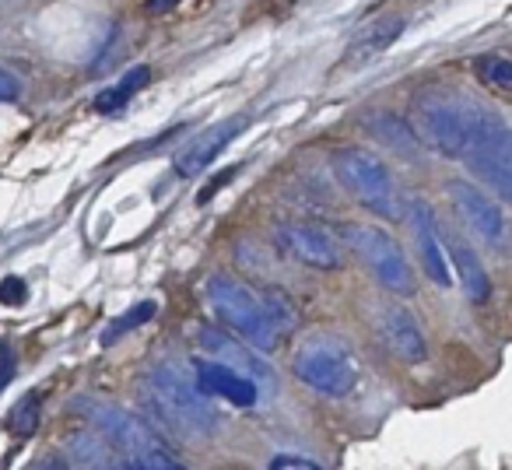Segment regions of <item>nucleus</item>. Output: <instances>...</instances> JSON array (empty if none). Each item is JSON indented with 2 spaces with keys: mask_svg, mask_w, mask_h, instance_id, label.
<instances>
[{
  "mask_svg": "<svg viewBox=\"0 0 512 470\" xmlns=\"http://www.w3.org/2000/svg\"><path fill=\"white\" fill-rule=\"evenodd\" d=\"M344 239H348L351 253L369 267L372 278L390 295L411 299L418 292V278H414L411 260H407V253L400 250V243L390 232H383L376 225H348L344 228Z\"/></svg>",
  "mask_w": 512,
  "mask_h": 470,
  "instance_id": "7",
  "label": "nucleus"
},
{
  "mask_svg": "<svg viewBox=\"0 0 512 470\" xmlns=\"http://www.w3.org/2000/svg\"><path fill=\"white\" fill-rule=\"evenodd\" d=\"M81 414L95 425V432L102 435L106 442H113L123 456H127V467H141V470H176L183 467L179 456L165 446V439L155 432V425L137 414L123 411V407H113V404H102V400H92V397H81L78 404Z\"/></svg>",
  "mask_w": 512,
  "mask_h": 470,
  "instance_id": "3",
  "label": "nucleus"
},
{
  "mask_svg": "<svg viewBox=\"0 0 512 470\" xmlns=\"http://www.w3.org/2000/svg\"><path fill=\"white\" fill-rule=\"evenodd\" d=\"M71 453H85L81 456V463H95V467H106V446H102L99 439H95L92 432H78L71 439Z\"/></svg>",
  "mask_w": 512,
  "mask_h": 470,
  "instance_id": "23",
  "label": "nucleus"
},
{
  "mask_svg": "<svg viewBox=\"0 0 512 470\" xmlns=\"http://www.w3.org/2000/svg\"><path fill=\"white\" fill-rule=\"evenodd\" d=\"M334 176L344 190L355 197V204H362L365 211H372L376 218L400 221L404 218V200H400L397 179L386 169V162L369 148H337L334 151Z\"/></svg>",
  "mask_w": 512,
  "mask_h": 470,
  "instance_id": "5",
  "label": "nucleus"
},
{
  "mask_svg": "<svg viewBox=\"0 0 512 470\" xmlns=\"http://www.w3.org/2000/svg\"><path fill=\"white\" fill-rule=\"evenodd\" d=\"M15 348H11V341H0V390L11 383V376H15Z\"/></svg>",
  "mask_w": 512,
  "mask_h": 470,
  "instance_id": "26",
  "label": "nucleus"
},
{
  "mask_svg": "<svg viewBox=\"0 0 512 470\" xmlns=\"http://www.w3.org/2000/svg\"><path fill=\"white\" fill-rule=\"evenodd\" d=\"M320 463L309 460V456H299V453H278L271 460V470H316Z\"/></svg>",
  "mask_w": 512,
  "mask_h": 470,
  "instance_id": "25",
  "label": "nucleus"
},
{
  "mask_svg": "<svg viewBox=\"0 0 512 470\" xmlns=\"http://www.w3.org/2000/svg\"><path fill=\"white\" fill-rule=\"evenodd\" d=\"M278 243L285 246L288 257H295L306 267H316V271H341L344 260H348L341 239L323 225H313V221H285V225H278Z\"/></svg>",
  "mask_w": 512,
  "mask_h": 470,
  "instance_id": "10",
  "label": "nucleus"
},
{
  "mask_svg": "<svg viewBox=\"0 0 512 470\" xmlns=\"http://www.w3.org/2000/svg\"><path fill=\"white\" fill-rule=\"evenodd\" d=\"M25 299H29V288H25L22 278L0 281V302H4V306H22Z\"/></svg>",
  "mask_w": 512,
  "mask_h": 470,
  "instance_id": "24",
  "label": "nucleus"
},
{
  "mask_svg": "<svg viewBox=\"0 0 512 470\" xmlns=\"http://www.w3.org/2000/svg\"><path fill=\"white\" fill-rule=\"evenodd\" d=\"M148 78H151L148 67H134V71H127L113 88L99 92V99H95V109H99V113H116V109H123L130 99H134L137 88L148 85Z\"/></svg>",
  "mask_w": 512,
  "mask_h": 470,
  "instance_id": "19",
  "label": "nucleus"
},
{
  "mask_svg": "<svg viewBox=\"0 0 512 470\" xmlns=\"http://www.w3.org/2000/svg\"><path fill=\"white\" fill-rule=\"evenodd\" d=\"M376 323L383 341L390 344V351L400 362L418 365L428 358V337L411 309H404L400 302H383V306H376Z\"/></svg>",
  "mask_w": 512,
  "mask_h": 470,
  "instance_id": "12",
  "label": "nucleus"
},
{
  "mask_svg": "<svg viewBox=\"0 0 512 470\" xmlns=\"http://www.w3.org/2000/svg\"><path fill=\"white\" fill-rule=\"evenodd\" d=\"M400 32H404V18H383V22L362 29L355 39H351L348 53H344V67H348V71L369 67L372 60L379 57V53H386L393 43H397Z\"/></svg>",
  "mask_w": 512,
  "mask_h": 470,
  "instance_id": "17",
  "label": "nucleus"
},
{
  "mask_svg": "<svg viewBox=\"0 0 512 470\" xmlns=\"http://www.w3.org/2000/svg\"><path fill=\"white\" fill-rule=\"evenodd\" d=\"M200 348L207 351V358H218V362L232 365V369L246 372L249 379H256V383H267V390H274V369L264 362L260 355H253V351L246 348V344H239L232 334H225V330H200Z\"/></svg>",
  "mask_w": 512,
  "mask_h": 470,
  "instance_id": "15",
  "label": "nucleus"
},
{
  "mask_svg": "<svg viewBox=\"0 0 512 470\" xmlns=\"http://www.w3.org/2000/svg\"><path fill=\"white\" fill-rule=\"evenodd\" d=\"M18 95H22V85H18L15 74L0 71V102H15Z\"/></svg>",
  "mask_w": 512,
  "mask_h": 470,
  "instance_id": "27",
  "label": "nucleus"
},
{
  "mask_svg": "<svg viewBox=\"0 0 512 470\" xmlns=\"http://www.w3.org/2000/svg\"><path fill=\"white\" fill-rule=\"evenodd\" d=\"M179 0H148V11H155V15H162V11L176 8Z\"/></svg>",
  "mask_w": 512,
  "mask_h": 470,
  "instance_id": "28",
  "label": "nucleus"
},
{
  "mask_svg": "<svg viewBox=\"0 0 512 470\" xmlns=\"http://www.w3.org/2000/svg\"><path fill=\"white\" fill-rule=\"evenodd\" d=\"M365 127H369V134L376 137L383 148H390L397 158H404V162H418L421 158V141L418 134H414L411 120H400V116L393 113H372L365 116Z\"/></svg>",
  "mask_w": 512,
  "mask_h": 470,
  "instance_id": "18",
  "label": "nucleus"
},
{
  "mask_svg": "<svg viewBox=\"0 0 512 470\" xmlns=\"http://www.w3.org/2000/svg\"><path fill=\"white\" fill-rule=\"evenodd\" d=\"M39 414H43V400H39V393H29V397L11 407L8 428L15 435H32L39 428Z\"/></svg>",
  "mask_w": 512,
  "mask_h": 470,
  "instance_id": "21",
  "label": "nucleus"
},
{
  "mask_svg": "<svg viewBox=\"0 0 512 470\" xmlns=\"http://www.w3.org/2000/svg\"><path fill=\"white\" fill-rule=\"evenodd\" d=\"M193 369H197L193 372L197 386L211 400H225V404H235V407H253L256 400H260V383L249 379L246 372L218 362V358H197Z\"/></svg>",
  "mask_w": 512,
  "mask_h": 470,
  "instance_id": "13",
  "label": "nucleus"
},
{
  "mask_svg": "<svg viewBox=\"0 0 512 470\" xmlns=\"http://www.w3.org/2000/svg\"><path fill=\"white\" fill-rule=\"evenodd\" d=\"M292 372H295V379H299L302 386H309L313 393H323V397H348L358 386L362 365H358V355L341 337L316 334L295 348Z\"/></svg>",
  "mask_w": 512,
  "mask_h": 470,
  "instance_id": "6",
  "label": "nucleus"
},
{
  "mask_svg": "<svg viewBox=\"0 0 512 470\" xmlns=\"http://www.w3.org/2000/svg\"><path fill=\"white\" fill-rule=\"evenodd\" d=\"M481 102L456 88H421L411 99V127L425 148L442 158H463L474 141Z\"/></svg>",
  "mask_w": 512,
  "mask_h": 470,
  "instance_id": "2",
  "label": "nucleus"
},
{
  "mask_svg": "<svg viewBox=\"0 0 512 470\" xmlns=\"http://www.w3.org/2000/svg\"><path fill=\"white\" fill-rule=\"evenodd\" d=\"M155 313H158V302H137L134 309H127V313L120 316V320H113L106 330H102V344H116L120 337H127L130 330H137V327H144V323H151L155 320Z\"/></svg>",
  "mask_w": 512,
  "mask_h": 470,
  "instance_id": "20",
  "label": "nucleus"
},
{
  "mask_svg": "<svg viewBox=\"0 0 512 470\" xmlns=\"http://www.w3.org/2000/svg\"><path fill=\"white\" fill-rule=\"evenodd\" d=\"M442 246H446L449 271H453L456 281H460V292L467 295V302L484 306V302L491 299V278H488V271H484L481 257H477V250L467 243V239H460V235L442 239Z\"/></svg>",
  "mask_w": 512,
  "mask_h": 470,
  "instance_id": "16",
  "label": "nucleus"
},
{
  "mask_svg": "<svg viewBox=\"0 0 512 470\" xmlns=\"http://www.w3.org/2000/svg\"><path fill=\"white\" fill-rule=\"evenodd\" d=\"M404 218L414 232V243H418V253H421V267H425V274L432 278V285L449 288L453 285V271H449L446 246H442V235H439V225H435L432 207H428L425 200H411Z\"/></svg>",
  "mask_w": 512,
  "mask_h": 470,
  "instance_id": "11",
  "label": "nucleus"
},
{
  "mask_svg": "<svg viewBox=\"0 0 512 470\" xmlns=\"http://www.w3.org/2000/svg\"><path fill=\"white\" fill-rule=\"evenodd\" d=\"M463 162L474 176L488 183V190H495L505 204H512V127L495 109H481L474 141H470Z\"/></svg>",
  "mask_w": 512,
  "mask_h": 470,
  "instance_id": "8",
  "label": "nucleus"
},
{
  "mask_svg": "<svg viewBox=\"0 0 512 470\" xmlns=\"http://www.w3.org/2000/svg\"><path fill=\"white\" fill-rule=\"evenodd\" d=\"M204 299L207 309L218 316L221 327H228L235 337H246L253 348L274 351L281 341V327L288 323V302H281L278 295L260 299L249 292L242 281L228 278V274H211L204 281Z\"/></svg>",
  "mask_w": 512,
  "mask_h": 470,
  "instance_id": "1",
  "label": "nucleus"
},
{
  "mask_svg": "<svg viewBox=\"0 0 512 470\" xmlns=\"http://www.w3.org/2000/svg\"><path fill=\"white\" fill-rule=\"evenodd\" d=\"M474 71H477V78H481V85L512 92V60H505V57H477Z\"/></svg>",
  "mask_w": 512,
  "mask_h": 470,
  "instance_id": "22",
  "label": "nucleus"
},
{
  "mask_svg": "<svg viewBox=\"0 0 512 470\" xmlns=\"http://www.w3.org/2000/svg\"><path fill=\"white\" fill-rule=\"evenodd\" d=\"M446 193H449V204H453L456 218L463 221V228L474 235L477 243L495 253H509L512 225H509V218H505L502 204H495V200L488 197V190L467 183V179H449Z\"/></svg>",
  "mask_w": 512,
  "mask_h": 470,
  "instance_id": "9",
  "label": "nucleus"
},
{
  "mask_svg": "<svg viewBox=\"0 0 512 470\" xmlns=\"http://www.w3.org/2000/svg\"><path fill=\"white\" fill-rule=\"evenodd\" d=\"M151 390V407H155V418L162 428H172L179 435H214L221 425L218 411H214L211 397L197 386V379L183 376L172 365H155L148 376Z\"/></svg>",
  "mask_w": 512,
  "mask_h": 470,
  "instance_id": "4",
  "label": "nucleus"
},
{
  "mask_svg": "<svg viewBox=\"0 0 512 470\" xmlns=\"http://www.w3.org/2000/svg\"><path fill=\"white\" fill-rule=\"evenodd\" d=\"M242 130H246V120H221V123H214V127L200 130L193 141H186L183 148H179L176 162H172L176 176H200Z\"/></svg>",
  "mask_w": 512,
  "mask_h": 470,
  "instance_id": "14",
  "label": "nucleus"
}]
</instances>
